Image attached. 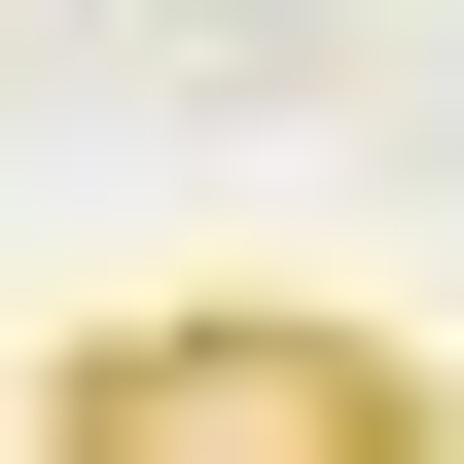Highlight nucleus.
Wrapping results in <instances>:
<instances>
[{
	"label": "nucleus",
	"mask_w": 464,
	"mask_h": 464,
	"mask_svg": "<svg viewBox=\"0 0 464 464\" xmlns=\"http://www.w3.org/2000/svg\"><path fill=\"white\" fill-rule=\"evenodd\" d=\"M36 429H72V464H393L429 357H357V322H108Z\"/></svg>",
	"instance_id": "obj_1"
}]
</instances>
